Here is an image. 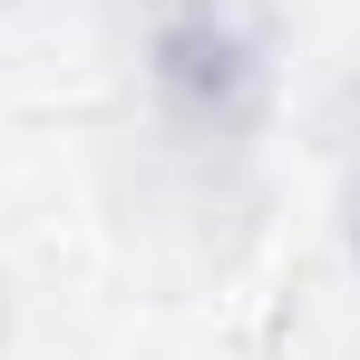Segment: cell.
I'll use <instances>...</instances> for the list:
<instances>
[{
  "label": "cell",
  "mask_w": 360,
  "mask_h": 360,
  "mask_svg": "<svg viewBox=\"0 0 360 360\" xmlns=\"http://www.w3.org/2000/svg\"><path fill=\"white\" fill-rule=\"evenodd\" d=\"M351 243H360V205H351Z\"/></svg>",
  "instance_id": "cell-2"
},
{
  "label": "cell",
  "mask_w": 360,
  "mask_h": 360,
  "mask_svg": "<svg viewBox=\"0 0 360 360\" xmlns=\"http://www.w3.org/2000/svg\"><path fill=\"white\" fill-rule=\"evenodd\" d=\"M146 98L185 156H243L273 108V20L263 0H156Z\"/></svg>",
  "instance_id": "cell-1"
}]
</instances>
